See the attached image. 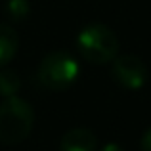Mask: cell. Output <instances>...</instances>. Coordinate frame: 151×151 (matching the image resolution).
Segmentation results:
<instances>
[{"mask_svg":"<svg viewBox=\"0 0 151 151\" xmlns=\"http://www.w3.org/2000/svg\"><path fill=\"white\" fill-rule=\"evenodd\" d=\"M81 75L78 61L65 50H54L44 55L38 65L37 78L46 90L52 92H63L77 82Z\"/></svg>","mask_w":151,"mask_h":151,"instance_id":"3957f363","label":"cell"},{"mask_svg":"<svg viewBox=\"0 0 151 151\" xmlns=\"http://www.w3.org/2000/svg\"><path fill=\"white\" fill-rule=\"evenodd\" d=\"M35 124V111L29 101L19 96L4 98L0 103V142L4 145L21 144Z\"/></svg>","mask_w":151,"mask_h":151,"instance_id":"7a4b0ae2","label":"cell"},{"mask_svg":"<svg viewBox=\"0 0 151 151\" xmlns=\"http://www.w3.org/2000/svg\"><path fill=\"white\" fill-rule=\"evenodd\" d=\"M31 8L27 0H8L4 6V14L12 19V21H23L29 15Z\"/></svg>","mask_w":151,"mask_h":151,"instance_id":"ba28073f","label":"cell"},{"mask_svg":"<svg viewBox=\"0 0 151 151\" xmlns=\"http://www.w3.org/2000/svg\"><path fill=\"white\" fill-rule=\"evenodd\" d=\"M140 149H142V151H151V126L144 132V136H142V140H140Z\"/></svg>","mask_w":151,"mask_h":151,"instance_id":"9c48e42d","label":"cell"},{"mask_svg":"<svg viewBox=\"0 0 151 151\" xmlns=\"http://www.w3.org/2000/svg\"><path fill=\"white\" fill-rule=\"evenodd\" d=\"M75 44L82 59L94 65H105L119 55L121 42L111 27L103 25V23H92V25H86L77 35Z\"/></svg>","mask_w":151,"mask_h":151,"instance_id":"6da1fadb","label":"cell"},{"mask_svg":"<svg viewBox=\"0 0 151 151\" xmlns=\"http://www.w3.org/2000/svg\"><path fill=\"white\" fill-rule=\"evenodd\" d=\"M98 138L90 128L77 126L67 130L59 142V151H96Z\"/></svg>","mask_w":151,"mask_h":151,"instance_id":"5b68a950","label":"cell"},{"mask_svg":"<svg viewBox=\"0 0 151 151\" xmlns=\"http://www.w3.org/2000/svg\"><path fill=\"white\" fill-rule=\"evenodd\" d=\"M111 65V77L124 90H140L147 82V67L144 59L132 54L117 55Z\"/></svg>","mask_w":151,"mask_h":151,"instance_id":"277c9868","label":"cell"},{"mask_svg":"<svg viewBox=\"0 0 151 151\" xmlns=\"http://www.w3.org/2000/svg\"><path fill=\"white\" fill-rule=\"evenodd\" d=\"M19 88H21V78H19L17 71H14V69L0 71V96L2 98L17 96Z\"/></svg>","mask_w":151,"mask_h":151,"instance_id":"52a82bcc","label":"cell"},{"mask_svg":"<svg viewBox=\"0 0 151 151\" xmlns=\"http://www.w3.org/2000/svg\"><path fill=\"white\" fill-rule=\"evenodd\" d=\"M100 151H124V147L119 144H115V142H109V144H105Z\"/></svg>","mask_w":151,"mask_h":151,"instance_id":"30bf717a","label":"cell"},{"mask_svg":"<svg viewBox=\"0 0 151 151\" xmlns=\"http://www.w3.org/2000/svg\"><path fill=\"white\" fill-rule=\"evenodd\" d=\"M19 48V38L17 33L6 23H0V67L8 65L17 54Z\"/></svg>","mask_w":151,"mask_h":151,"instance_id":"8992f818","label":"cell"}]
</instances>
